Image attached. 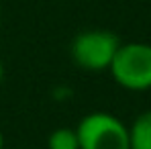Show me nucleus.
<instances>
[{
	"label": "nucleus",
	"instance_id": "f257e3e1",
	"mask_svg": "<svg viewBox=\"0 0 151 149\" xmlns=\"http://www.w3.org/2000/svg\"><path fill=\"white\" fill-rule=\"evenodd\" d=\"M108 72L114 78V82L125 90H151V45L141 41L121 43Z\"/></svg>",
	"mask_w": 151,
	"mask_h": 149
},
{
	"label": "nucleus",
	"instance_id": "f03ea898",
	"mask_svg": "<svg viewBox=\"0 0 151 149\" xmlns=\"http://www.w3.org/2000/svg\"><path fill=\"white\" fill-rule=\"evenodd\" d=\"M80 149H131L129 127L110 112H90L76 127Z\"/></svg>",
	"mask_w": 151,
	"mask_h": 149
},
{
	"label": "nucleus",
	"instance_id": "7ed1b4c3",
	"mask_svg": "<svg viewBox=\"0 0 151 149\" xmlns=\"http://www.w3.org/2000/svg\"><path fill=\"white\" fill-rule=\"evenodd\" d=\"M121 39L112 31L92 29L78 33L72 43V59L86 72H104L110 68Z\"/></svg>",
	"mask_w": 151,
	"mask_h": 149
},
{
	"label": "nucleus",
	"instance_id": "20e7f679",
	"mask_svg": "<svg viewBox=\"0 0 151 149\" xmlns=\"http://www.w3.org/2000/svg\"><path fill=\"white\" fill-rule=\"evenodd\" d=\"M131 149H151V110L141 112L129 127Z\"/></svg>",
	"mask_w": 151,
	"mask_h": 149
},
{
	"label": "nucleus",
	"instance_id": "39448f33",
	"mask_svg": "<svg viewBox=\"0 0 151 149\" xmlns=\"http://www.w3.org/2000/svg\"><path fill=\"white\" fill-rule=\"evenodd\" d=\"M47 147L49 149H80L76 129H68V127L55 129L49 135V139H47Z\"/></svg>",
	"mask_w": 151,
	"mask_h": 149
},
{
	"label": "nucleus",
	"instance_id": "423d86ee",
	"mask_svg": "<svg viewBox=\"0 0 151 149\" xmlns=\"http://www.w3.org/2000/svg\"><path fill=\"white\" fill-rule=\"evenodd\" d=\"M2 80H4V63L0 59V84H2Z\"/></svg>",
	"mask_w": 151,
	"mask_h": 149
},
{
	"label": "nucleus",
	"instance_id": "0eeeda50",
	"mask_svg": "<svg viewBox=\"0 0 151 149\" xmlns=\"http://www.w3.org/2000/svg\"><path fill=\"white\" fill-rule=\"evenodd\" d=\"M0 147H2V135H0Z\"/></svg>",
	"mask_w": 151,
	"mask_h": 149
}]
</instances>
